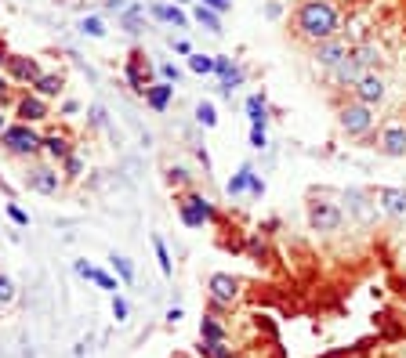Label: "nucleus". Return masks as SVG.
Masks as SVG:
<instances>
[{
    "instance_id": "c03bdc74",
    "label": "nucleus",
    "mask_w": 406,
    "mask_h": 358,
    "mask_svg": "<svg viewBox=\"0 0 406 358\" xmlns=\"http://www.w3.org/2000/svg\"><path fill=\"white\" fill-rule=\"evenodd\" d=\"M87 116H91V127H105V109L102 105H91Z\"/></svg>"
},
{
    "instance_id": "f704fd0d",
    "label": "nucleus",
    "mask_w": 406,
    "mask_h": 358,
    "mask_svg": "<svg viewBox=\"0 0 406 358\" xmlns=\"http://www.w3.org/2000/svg\"><path fill=\"white\" fill-rule=\"evenodd\" d=\"M15 297H19V286H15V279H11V275H4V271H0V307H8Z\"/></svg>"
},
{
    "instance_id": "4468645a",
    "label": "nucleus",
    "mask_w": 406,
    "mask_h": 358,
    "mask_svg": "<svg viewBox=\"0 0 406 358\" xmlns=\"http://www.w3.org/2000/svg\"><path fill=\"white\" fill-rule=\"evenodd\" d=\"M127 84H131V91L135 94H145V87L153 84V65L145 62V55L142 51H131V62H127Z\"/></svg>"
},
{
    "instance_id": "c756f323",
    "label": "nucleus",
    "mask_w": 406,
    "mask_h": 358,
    "mask_svg": "<svg viewBox=\"0 0 406 358\" xmlns=\"http://www.w3.org/2000/svg\"><path fill=\"white\" fill-rule=\"evenodd\" d=\"M189 73H196V76H210V73H214V55H200V51H192V55H189Z\"/></svg>"
},
{
    "instance_id": "37998d69",
    "label": "nucleus",
    "mask_w": 406,
    "mask_h": 358,
    "mask_svg": "<svg viewBox=\"0 0 406 358\" xmlns=\"http://www.w3.org/2000/svg\"><path fill=\"white\" fill-rule=\"evenodd\" d=\"M251 149H265V127H251Z\"/></svg>"
},
{
    "instance_id": "2f4dec72",
    "label": "nucleus",
    "mask_w": 406,
    "mask_h": 358,
    "mask_svg": "<svg viewBox=\"0 0 406 358\" xmlns=\"http://www.w3.org/2000/svg\"><path fill=\"white\" fill-rule=\"evenodd\" d=\"M80 33L91 37V40H102L105 37V22L99 19V15H84V19H80Z\"/></svg>"
},
{
    "instance_id": "20e7f679",
    "label": "nucleus",
    "mask_w": 406,
    "mask_h": 358,
    "mask_svg": "<svg viewBox=\"0 0 406 358\" xmlns=\"http://www.w3.org/2000/svg\"><path fill=\"white\" fill-rule=\"evenodd\" d=\"M178 217H182L185 228H203V224H210V221L218 217V210H214V203H210L207 195L185 192L182 203H178Z\"/></svg>"
},
{
    "instance_id": "9d476101",
    "label": "nucleus",
    "mask_w": 406,
    "mask_h": 358,
    "mask_svg": "<svg viewBox=\"0 0 406 358\" xmlns=\"http://www.w3.org/2000/svg\"><path fill=\"white\" fill-rule=\"evenodd\" d=\"M207 289H210V304L214 307H232L236 297H239V283L232 279L229 271H214L210 275V283H207Z\"/></svg>"
},
{
    "instance_id": "5fc2aeb1",
    "label": "nucleus",
    "mask_w": 406,
    "mask_h": 358,
    "mask_svg": "<svg viewBox=\"0 0 406 358\" xmlns=\"http://www.w3.org/2000/svg\"><path fill=\"white\" fill-rule=\"evenodd\" d=\"M4 87H11V80H8L4 73H0V91H4Z\"/></svg>"
},
{
    "instance_id": "0eeeda50",
    "label": "nucleus",
    "mask_w": 406,
    "mask_h": 358,
    "mask_svg": "<svg viewBox=\"0 0 406 358\" xmlns=\"http://www.w3.org/2000/svg\"><path fill=\"white\" fill-rule=\"evenodd\" d=\"M352 94H355V102L378 109V105L384 102V94H388V84H384V76H381L378 69H370V73H363V76L352 84Z\"/></svg>"
},
{
    "instance_id": "5701e85b",
    "label": "nucleus",
    "mask_w": 406,
    "mask_h": 358,
    "mask_svg": "<svg viewBox=\"0 0 406 358\" xmlns=\"http://www.w3.org/2000/svg\"><path fill=\"white\" fill-rule=\"evenodd\" d=\"M247 120H251V127H265L269 123V105H265L262 94H251L247 98Z\"/></svg>"
},
{
    "instance_id": "f8f14e48",
    "label": "nucleus",
    "mask_w": 406,
    "mask_h": 358,
    "mask_svg": "<svg viewBox=\"0 0 406 358\" xmlns=\"http://www.w3.org/2000/svg\"><path fill=\"white\" fill-rule=\"evenodd\" d=\"M348 51H352V47H348L345 40H341V37H330V40H319V44H316V55H312V58H316L319 69H327V73H330L337 62H345V58H348Z\"/></svg>"
},
{
    "instance_id": "864d4df0",
    "label": "nucleus",
    "mask_w": 406,
    "mask_h": 358,
    "mask_svg": "<svg viewBox=\"0 0 406 358\" xmlns=\"http://www.w3.org/2000/svg\"><path fill=\"white\" fill-rule=\"evenodd\" d=\"M8 123H11V120H8V112L0 109V134H4V127H8Z\"/></svg>"
},
{
    "instance_id": "4c0bfd02",
    "label": "nucleus",
    "mask_w": 406,
    "mask_h": 358,
    "mask_svg": "<svg viewBox=\"0 0 406 358\" xmlns=\"http://www.w3.org/2000/svg\"><path fill=\"white\" fill-rule=\"evenodd\" d=\"M127 315H131V304H127L120 293H112V319H117V322H127Z\"/></svg>"
},
{
    "instance_id": "09e8293b",
    "label": "nucleus",
    "mask_w": 406,
    "mask_h": 358,
    "mask_svg": "<svg viewBox=\"0 0 406 358\" xmlns=\"http://www.w3.org/2000/svg\"><path fill=\"white\" fill-rule=\"evenodd\" d=\"M171 47H174V51H178V55H185V58L192 55V47H189V40H174V37H171Z\"/></svg>"
},
{
    "instance_id": "dca6fc26",
    "label": "nucleus",
    "mask_w": 406,
    "mask_h": 358,
    "mask_svg": "<svg viewBox=\"0 0 406 358\" xmlns=\"http://www.w3.org/2000/svg\"><path fill=\"white\" fill-rule=\"evenodd\" d=\"M378 206L384 210L388 217H406V188H396V185H381L373 192Z\"/></svg>"
},
{
    "instance_id": "9b49d317",
    "label": "nucleus",
    "mask_w": 406,
    "mask_h": 358,
    "mask_svg": "<svg viewBox=\"0 0 406 358\" xmlns=\"http://www.w3.org/2000/svg\"><path fill=\"white\" fill-rule=\"evenodd\" d=\"M378 152L388 159H403L406 156V123H388L378 138Z\"/></svg>"
},
{
    "instance_id": "603ef678",
    "label": "nucleus",
    "mask_w": 406,
    "mask_h": 358,
    "mask_svg": "<svg viewBox=\"0 0 406 358\" xmlns=\"http://www.w3.org/2000/svg\"><path fill=\"white\" fill-rule=\"evenodd\" d=\"M124 8H127V4H124V0H109V4H105V11H117V15H120Z\"/></svg>"
},
{
    "instance_id": "a878e982",
    "label": "nucleus",
    "mask_w": 406,
    "mask_h": 358,
    "mask_svg": "<svg viewBox=\"0 0 406 358\" xmlns=\"http://www.w3.org/2000/svg\"><path fill=\"white\" fill-rule=\"evenodd\" d=\"M251 174H254V167H251V163H243V167L229 177L225 192H229V195H243V192H247V185H251Z\"/></svg>"
},
{
    "instance_id": "a18cd8bd",
    "label": "nucleus",
    "mask_w": 406,
    "mask_h": 358,
    "mask_svg": "<svg viewBox=\"0 0 406 358\" xmlns=\"http://www.w3.org/2000/svg\"><path fill=\"white\" fill-rule=\"evenodd\" d=\"M247 250H251V257H257V260H262V257H265V242H262V239H257V235H251V242H247Z\"/></svg>"
},
{
    "instance_id": "a211bd4d",
    "label": "nucleus",
    "mask_w": 406,
    "mask_h": 358,
    "mask_svg": "<svg viewBox=\"0 0 406 358\" xmlns=\"http://www.w3.org/2000/svg\"><path fill=\"white\" fill-rule=\"evenodd\" d=\"M62 87H66V76H62V73H40V76H37V84L29 87V91L51 102V98H58V94H62Z\"/></svg>"
},
{
    "instance_id": "bb28decb",
    "label": "nucleus",
    "mask_w": 406,
    "mask_h": 358,
    "mask_svg": "<svg viewBox=\"0 0 406 358\" xmlns=\"http://www.w3.org/2000/svg\"><path fill=\"white\" fill-rule=\"evenodd\" d=\"M91 283L94 286H99V289H105L109 293V297H112V293H120V279H117V275H112V271H105V268H91Z\"/></svg>"
},
{
    "instance_id": "72a5a7b5",
    "label": "nucleus",
    "mask_w": 406,
    "mask_h": 358,
    "mask_svg": "<svg viewBox=\"0 0 406 358\" xmlns=\"http://www.w3.org/2000/svg\"><path fill=\"white\" fill-rule=\"evenodd\" d=\"M196 123H200L203 130L218 127V112H214V105H210V102H200V105H196Z\"/></svg>"
},
{
    "instance_id": "f3484780",
    "label": "nucleus",
    "mask_w": 406,
    "mask_h": 358,
    "mask_svg": "<svg viewBox=\"0 0 406 358\" xmlns=\"http://www.w3.org/2000/svg\"><path fill=\"white\" fill-rule=\"evenodd\" d=\"M142 98H145V105H149L153 112H167L171 102H174V84H167V80H153Z\"/></svg>"
},
{
    "instance_id": "1a4fd4ad",
    "label": "nucleus",
    "mask_w": 406,
    "mask_h": 358,
    "mask_svg": "<svg viewBox=\"0 0 406 358\" xmlns=\"http://www.w3.org/2000/svg\"><path fill=\"white\" fill-rule=\"evenodd\" d=\"M47 116H51V105H47V98H40V94H22V98H15V120L19 123H44Z\"/></svg>"
},
{
    "instance_id": "8fccbe9b",
    "label": "nucleus",
    "mask_w": 406,
    "mask_h": 358,
    "mask_svg": "<svg viewBox=\"0 0 406 358\" xmlns=\"http://www.w3.org/2000/svg\"><path fill=\"white\" fill-rule=\"evenodd\" d=\"M171 181H178V185H185L189 177H185V170L182 167H171Z\"/></svg>"
},
{
    "instance_id": "423d86ee",
    "label": "nucleus",
    "mask_w": 406,
    "mask_h": 358,
    "mask_svg": "<svg viewBox=\"0 0 406 358\" xmlns=\"http://www.w3.org/2000/svg\"><path fill=\"white\" fill-rule=\"evenodd\" d=\"M345 224V210H341L337 203L330 199H316V203H308V228L312 232H337V228Z\"/></svg>"
},
{
    "instance_id": "b1692460",
    "label": "nucleus",
    "mask_w": 406,
    "mask_h": 358,
    "mask_svg": "<svg viewBox=\"0 0 406 358\" xmlns=\"http://www.w3.org/2000/svg\"><path fill=\"white\" fill-rule=\"evenodd\" d=\"M142 19H145V8H138V4L120 11V26H124V33H131V37H138V33H142Z\"/></svg>"
},
{
    "instance_id": "aec40b11",
    "label": "nucleus",
    "mask_w": 406,
    "mask_h": 358,
    "mask_svg": "<svg viewBox=\"0 0 406 358\" xmlns=\"http://www.w3.org/2000/svg\"><path fill=\"white\" fill-rule=\"evenodd\" d=\"M69 152H76V149H73V141L66 134H44V156L51 163H62Z\"/></svg>"
},
{
    "instance_id": "f257e3e1",
    "label": "nucleus",
    "mask_w": 406,
    "mask_h": 358,
    "mask_svg": "<svg viewBox=\"0 0 406 358\" xmlns=\"http://www.w3.org/2000/svg\"><path fill=\"white\" fill-rule=\"evenodd\" d=\"M337 26H341V15L330 0H301L298 11H294V29L308 44L337 37Z\"/></svg>"
},
{
    "instance_id": "a19ab883",
    "label": "nucleus",
    "mask_w": 406,
    "mask_h": 358,
    "mask_svg": "<svg viewBox=\"0 0 406 358\" xmlns=\"http://www.w3.org/2000/svg\"><path fill=\"white\" fill-rule=\"evenodd\" d=\"M76 112H80V102H76V98H66V102L58 105V116H76Z\"/></svg>"
},
{
    "instance_id": "393cba45",
    "label": "nucleus",
    "mask_w": 406,
    "mask_h": 358,
    "mask_svg": "<svg viewBox=\"0 0 406 358\" xmlns=\"http://www.w3.org/2000/svg\"><path fill=\"white\" fill-rule=\"evenodd\" d=\"M189 19H192V22H200V26H203V29H210V33H221V15H218V11H210V8H203V4L192 8Z\"/></svg>"
},
{
    "instance_id": "2eb2a0df",
    "label": "nucleus",
    "mask_w": 406,
    "mask_h": 358,
    "mask_svg": "<svg viewBox=\"0 0 406 358\" xmlns=\"http://www.w3.org/2000/svg\"><path fill=\"white\" fill-rule=\"evenodd\" d=\"M345 199H348V210H352V217L355 221H360V224H370L373 217H378V199H373V195H366L363 188H348V195H345Z\"/></svg>"
},
{
    "instance_id": "412c9836",
    "label": "nucleus",
    "mask_w": 406,
    "mask_h": 358,
    "mask_svg": "<svg viewBox=\"0 0 406 358\" xmlns=\"http://www.w3.org/2000/svg\"><path fill=\"white\" fill-rule=\"evenodd\" d=\"M352 58L370 73V69H378V65H381V47L370 44V40H366V44H355V47H352Z\"/></svg>"
},
{
    "instance_id": "f03ea898",
    "label": "nucleus",
    "mask_w": 406,
    "mask_h": 358,
    "mask_svg": "<svg viewBox=\"0 0 406 358\" xmlns=\"http://www.w3.org/2000/svg\"><path fill=\"white\" fill-rule=\"evenodd\" d=\"M0 149L11 159H37V156H44V134L33 123L15 120V123L4 127V134H0Z\"/></svg>"
},
{
    "instance_id": "58836bf2",
    "label": "nucleus",
    "mask_w": 406,
    "mask_h": 358,
    "mask_svg": "<svg viewBox=\"0 0 406 358\" xmlns=\"http://www.w3.org/2000/svg\"><path fill=\"white\" fill-rule=\"evenodd\" d=\"M4 210H8V217H11L15 224H19V228H29V214H26V210H22L19 203H8Z\"/></svg>"
},
{
    "instance_id": "6ab92c4d",
    "label": "nucleus",
    "mask_w": 406,
    "mask_h": 358,
    "mask_svg": "<svg viewBox=\"0 0 406 358\" xmlns=\"http://www.w3.org/2000/svg\"><path fill=\"white\" fill-rule=\"evenodd\" d=\"M363 73H366V69H363V65L352 58V51H348V58H345V62H337L334 69H330V76L337 80L341 87H352V84H355V80H360Z\"/></svg>"
},
{
    "instance_id": "c9c22d12",
    "label": "nucleus",
    "mask_w": 406,
    "mask_h": 358,
    "mask_svg": "<svg viewBox=\"0 0 406 358\" xmlns=\"http://www.w3.org/2000/svg\"><path fill=\"white\" fill-rule=\"evenodd\" d=\"M239 84H243V69H236V65H232V69L221 76V94H225V98H232V91H236Z\"/></svg>"
},
{
    "instance_id": "4be33fe9",
    "label": "nucleus",
    "mask_w": 406,
    "mask_h": 358,
    "mask_svg": "<svg viewBox=\"0 0 406 358\" xmlns=\"http://www.w3.org/2000/svg\"><path fill=\"white\" fill-rule=\"evenodd\" d=\"M109 265H112V275L124 283V286H131L135 283V265H131V257H124V253H109Z\"/></svg>"
},
{
    "instance_id": "ddd939ff",
    "label": "nucleus",
    "mask_w": 406,
    "mask_h": 358,
    "mask_svg": "<svg viewBox=\"0 0 406 358\" xmlns=\"http://www.w3.org/2000/svg\"><path fill=\"white\" fill-rule=\"evenodd\" d=\"M149 19H156L160 26H174V29H189V22H192L182 4H167V0H153Z\"/></svg>"
},
{
    "instance_id": "ea45409f",
    "label": "nucleus",
    "mask_w": 406,
    "mask_h": 358,
    "mask_svg": "<svg viewBox=\"0 0 406 358\" xmlns=\"http://www.w3.org/2000/svg\"><path fill=\"white\" fill-rule=\"evenodd\" d=\"M232 69V58L229 55H214V76H225Z\"/></svg>"
},
{
    "instance_id": "6e6d98bb",
    "label": "nucleus",
    "mask_w": 406,
    "mask_h": 358,
    "mask_svg": "<svg viewBox=\"0 0 406 358\" xmlns=\"http://www.w3.org/2000/svg\"><path fill=\"white\" fill-rule=\"evenodd\" d=\"M4 58H8V51H4V47H0V69H4Z\"/></svg>"
},
{
    "instance_id": "3c124183",
    "label": "nucleus",
    "mask_w": 406,
    "mask_h": 358,
    "mask_svg": "<svg viewBox=\"0 0 406 358\" xmlns=\"http://www.w3.org/2000/svg\"><path fill=\"white\" fill-rule=\"evenodd\" d=\"M178 319H182V307H167V322H171V325H174V322H178Z\"/></svg>"
},
{
    "instance_id": "c85d7f7f",
    "label": "nucleus",
    "mask_w": 406,
    "mask_h": 358,
    "mask_svg": "<svg viewBox=\"0 0 406 358\" xmlns=\"http://www.w3.org/2000/svg\"><path fill=\"white\" fill-rule=\"evenodd\" d=\"M58 170H62V177H66V181H76V177H84V159H80L76 152H69L66 159L58 163Z\"/></svg>"
},
{
    "instance_id": "39448f33",
    "label": "nucleus",
    "mask_w": 406,
    "mask_h": 358,
    "mask_svg": "<svg viewBox=\"0 0 406 358\" xmlns=\"http://www.w3.org/2000/svg\"><path fill=\"white\" fill-rule=\"evenodd\" d=\"M337 123L348 138H363L373 130V109L363 105V102H348V105L337 109Z\"/></svg>"
},
{
    "instance_id": "de8ad7c7",
    "label": "nucleus",
    "mask_w": 406,
    "mask_h": 358,
    "mask_svg": "<svg viewBox=\"0 0 406 358\" xmlns=\"http://www.w3.org/2000/svg\"><path fill=\"white\" fill-rule=\"evenodd\" d=\"M247 192H251V195H265V181H262L257 174H251V185H247Z\"/></svg>"
},
{
    "instance_id": "473e14b6",
    "label": "nucleus",
    "mask_w": 406,
    "mask_h": 358,
    "mask_svg": "<svg viewBox=\"0 0 406 358\" xmlns=\"http://www.w3.org/2000/svg\"><path fill=\"white\" fill-rule=\"evenodd\" d=\"M200 340H214L218 344V340H225V325L214 322V319H203L200 322Z\"/></svg>"
},
{
    "instance_id": "7ed1b4c3",
    "label": "nucleus",
    "mask_w": 406,
    "mask_h": 358,
    "mask_svg": "<svg viewBox=\"0 0 406 358\" xmlns=\"http://www.w3.org/2000/svg\"><path fill=\"white\" fill-rule=\"evenodd\" d=\"M22 185L33 192V195H47V199H51V195L62 192L66 177H62L58 163H29L26 174H22Z\"/></svg>"
},
{
    "instance_id": "6e6552de",
    "label": "nucleus",
    "mask_w": 406,
    "mask_h": 358,
    "mask_svg": "<svg viewBox=\"0 0 406 358\" xmlns=\"http://www.w3.org/2000/svg\"><path fill=\"white\" fill-rule=\"evenodd\" d=\"M40 73H44V69H40V62H37V58H29V55H8V58H4V76L11 80V84H26V87H33Z\"/></svg>"
},
{
    "instance_id": "e433bc0d",
    "label": "nucleus",
    "mask_w": 406,
    "mask_h": 358,
    "mask_svg": "<svg viewBox=\"0 0 406 358\" xmlns=\"http://www.w3.org/2000/svg\"><path fill=\"white\" fill-rule=\"evenodd\" d=\"M156 73H160V80H167V84H174V87H178V80H182V69H178L174 62H160Z\"/></svg>"
},
{
    "instance_id": "7c9ffc66",
    "label": "nucleus",
    "mask_w": 406,
    "mask_h": 358,
    "mask_svg": "<svg viewBox=\"0 0 406 358\" xmlns=\"http://www.w3.org/2000/svg\"><path fill=\"white\" fill-rule=\"evenodd\" d=\"M153 250H156V260H160V271H164L167 279H171V275H174V260H171V250H167V242L160 239V235H153Z\"/></svg>"
},
{
    "instance_id": "cd10ccee",
    "label": "nucleus",
    "mask_w": 406,
    "mask_h": 358,
    "mask_svg": "<svg viewBox=\"0 0 406 358\" xmlns=\"http://www.w3.org/2000/svg\"><path fill=\"white\" fill-rule=\"evenodd\" d=\"M196 355H200V358H236V355H232V348L225 344V340H218V344H214V340H200Z\"/></svg>"
},
{
    "instance_id": "49530a36",
    "label": "nucleus",
    "mask_w": 406,
    "mask_h": 358,
    "mask_svg": "<svg viewBox=\"0 0 406 358\" xmlns=\"http://www.w3.org/2000/svg\"><path fill=\"white\" fill-rule=\"evenodd\" d=\"M91 268H94L91 260H73V271L80 275V279H91Z\"/></svg>"
},
{
    "instance_id": "79ce46f5",
    "label": "nucleus",
    "mask_w": 406,
    "mask_h": 358,
    "mask_svg": "<svg viewBox=\"0 0 406 358\" xmlns=\"http://www.w3.org/2000/svg\"><path fill=\"white\" fill-rule=\"evenodd\" d=\"M200 4H203V8H210V11H218V15H225V11L232 8V0H200Z\"/></svg>"
}]
</instances>
